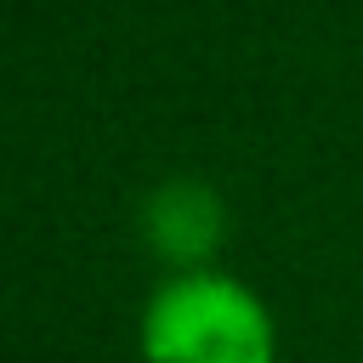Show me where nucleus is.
<instances>
[{
  "label": "nucleus",
  "instance_id": "f257e3e1",
  "mask_svg": "<svg viewBox=\"0 0 363 363\" xmlns=\"http://www.w3.org/2000/svg\"><path fill=\"white\" fill-rule=\"evenodd\" d=\"M142 363H278L272 306L233 272H164L136 318Z\"/></svg>",
  "mask_w": 363,
  "mask_h": 363
},
{
  "label": "nucleus",
  "instance_id": "f03ea898",
  "mask_svg": "<svg viewBox=\"0 0 363 363\" xmlns=\"http://www.w3.org/2000/svg\"><path fill=\"white\" fill-rule=\"evenodd\" d=\"M142 238L170 272H204L216 267V250L227 238V204L210 182L170 176L142 204Z\"/></svg>",
  "mask_w": 363,
  "mask_h": 363
}]
</instances>
